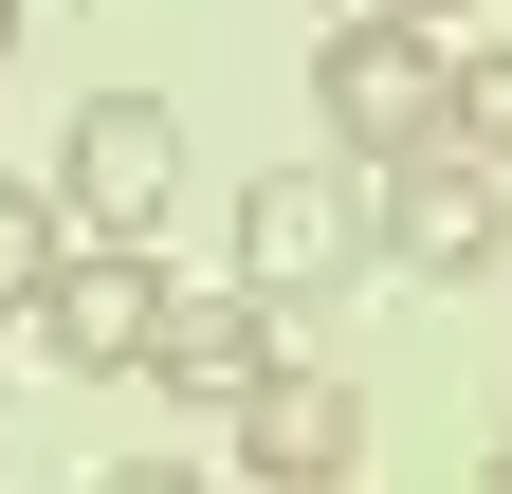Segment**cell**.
Instances as JSON below:
<instances>
[{
  "label": "cell",
  "mask_w": 512,
  "mask_h": 494,
  "mask_svg": "<svg viewBox=\"0 0 512 494\" xmlns=\"http://www.w3.org/2000/svg\"><path fill=\"white\" fill-rule=\"evenodd\" d=\"M311 110L348 129V165H403V147H439V129H458V55H439V19H384V0H366V19L311 55Z\"/></svg>",
  "instance_id": "6da1fadb"
},
{
  "label": "cell",
  "mask_w": 512,
  "mask_h": 494,
  "mask_svg": "<svg viewBox=\"0 0 512 494\" xmlns=\"http://www.w3.org/2000/svg\"><path fill=\"white\" fill-rule=\"evenodd\" d=\"M366 257H384V202H366L348 165H275V183H238V293H275V312H293V293H348Z\"/></svg>",
  "instance_id": "7a4b0ae2"
},
{
  "label": "cell",
  "mask_w": 512,
  "mask_h": 494,
  "mask_svg": "<svg viewBox=\"0 0 512 494\" xmlns=\"http://www.w3.org/2000/svg\"><path fill=\"white\" fill-rule=\"evenodd\" d=\"M384 257H403V275H439V293H476V275L512 257V183H494V147H458V129H439V147H403V165H384Z\"/></svg>",
  "instance_id": "3957f363"
},
{
  "label": "cell",
  "mask_w": 512,
  "mask_h": 494,
  "mask_svg": "<svg viewBox=\"0 0 512 494\" xmlns=\"http://www.w3.org/2000/svg\"><path fill=\"white\" fill-rule=\"evenodd\" d=\"M55 202H74L92 238H165V202H183V110L165 92H92L74 147H55Z\"/></svg>",
  "instance_id": "277c9868"
},
{
  "label": "cell",
  "mask_w": 512,
  "mask_h": 494,
  "mask_svg": "<svg viewBox=\"0 0 512 494\" xmlns=\"http://www.w3.org/2000/svg\"><path fill=\"white\" fill-rule=\"evenodd\" d=\"M37 348L92 366V385H128V366L165 348V257H147V238H74L55 293H37Z\"/></svg>",
  "instance_id": "5b68a950"
},
{
  "label": "cell",
  "mask_w": 512,
  "mask_h": 494,
  "mask_svg": "<svg viewBox=\"0 0 512 494\" xmlns=\"http://www.w3.org/2000/svg\"><path fill=\"white\" fill-rule=\"evenodd\" d=\"M238 476H256V494H348V476H366V403H348V366L293 348L275 385L238 403Z\"/></svg>",
  "instance_id": "8992f818"
},
{
  "label": "cell",
  "mask_w": 512,
  "mask_h": 494,
  "mask_svg": "<svg viewBox=\"0 0 512 494\" xmlns=\"http://www.w3.org/2000/svg\"><path fill=\"white\" fill-rule=\"evenodd\" d=\"M275 366H293V348H275V293H165V348H147L165 403H220V421H238Z\"/></svg>",
  "instance_id": "52a82bcc"
},
{
  "label": "cell",
  "mask_w": 512,
  "mask_h": 494,
  "mask_svg": "<svg viewBox=\"0 0 512 494\" xmlns=\"http://www.w3.org/2000/svg\"><path fill=\"white\" fill-rule=\"evenodd\" d=\"M55 257H74V220H55V183H0V312H37Z\"/></svg>",
  "instance_id": "ba28073f"
},
{
  "label": "cell",
  "mask_w": 512,
  "mask_h": 494,
  "mask_svg": "<svg viewBox=\"0 0 512 494\" xmlns=\"http://www.w3.org/2000/svg\"><path fill=\"white\" fill-rule=\"evenodd\" d=\"M458 147L512 165V55H458Z\"/></svg>",
  "instance_id": "9c48e42d"
},
{
  "label": "cell",
  "mask_w": 512,
  "mask_h": 494,
  "mask_svg": "<svg viewBox=\"0 0 512 494\" xmlns=\"http://www.w3.org/2000/svg\"><path fill=\"white\" fill-rule=\"evenodd\" d=\"M92 494H202V476H183V458H110Z\"/></svg>",
  "instance_id": "30bf717a"
},
{
  "label": "cell",
  "mask_w": 512,
  "mask_h": 494,
  "mask_svg": "<svg viewBox=\"0 0 512 494\" xmlns=\"http://www.w3.org/2000/svg\"><path fill=\"white\" fill-rule=\"evenodd\" d=\"M384 19H458V0H384Z\"/></svg>",
  "instance_id": "8fae6325"
},
{
  "label": "cell",
  "mask_w": 512,
  "mask_h": 494,
  "mask_svg": "<svg viewBox=\"0 0 512 494\" xmlns=\"http://www.w3.org/2000/svg\"><path fill=\"white\" fill-rule=\"evenodd\" d=\"M0 55H19V0H0Z\"/></svg>",
  "instance_id": "7c38bea8"
},
{
  "label": "cell",
  "mask_w": 512,
  "mask_h": 494,
  "mask_svg": "<svg viewBox=\"0 0 512 494\" xmlns=\"http://www.w3.org/2000/svg\"><path fill=\"white\" fill-rule=\"evenodd\" d=\"M494 494H512V440H494Z\"/></svg>",
  "instance_id": "4fadbf2b"
}]
</instances>
